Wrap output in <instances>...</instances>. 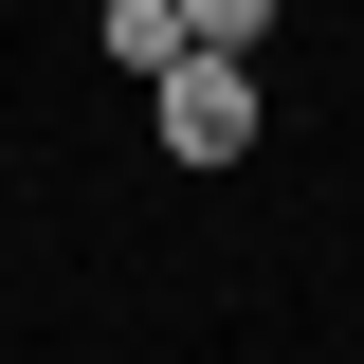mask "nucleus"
Masks as SVG:
<instances>
[{"label": "nucleus", "instance_id": "1", "mask_svg": "<svg viewBox=\"0 0 364 364\" xmlns=\"http://www.w3.org/2000/svg\"><path fill=\"white\" fill-rule=\"evenodd\" d=\"M146 128H164V164H237L255 146V55H164L146 73Z\"/></svg>", "mask_w": 364, "mask_h": 364}, {"label": "nucleus", "instance_id": "2", "mask_svg": "<svg viewBox=\"0 0 364 364\" xmlns=\"http://www.w3.org/2000/svg\"><path fill=\"white\" fill-rule=\"evenodd\" d=\"M164 55H200V37H182V0H109V73H164Z\"/></svg>", "mask_w": 364, "mask_h": 364}, {"label": "nucleus", "instance_id": "3", "mask_svg": "<svg viewBox=\"0 0 364 364\" xmlns=\"http://www.w3.org/2000/svg\"><path fill=\"white\" fill-rule=\"evenodd\" d=\"M182 37H200V55H255V37H273V0H182Z\"/></svg>", "mask_w": 364, "mask_h": 364}]
</instances>
